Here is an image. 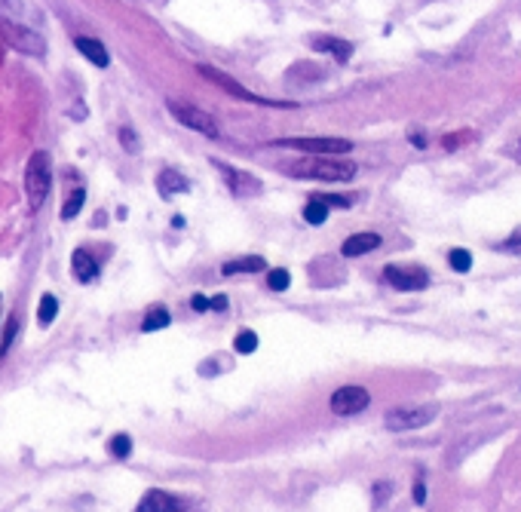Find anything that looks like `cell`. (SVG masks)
<instances>
[{
	"label": "cell",
	"instance_id": "28",
	"mask_svg": "<svg viewBox=\"0 0 521 512\" xmlns=\"http://www.w3.org/2000/svg\"><path fill=\"white\" fill-rule=\"evenodd\" d=\"M475 135L473 132H454V135H445L442 138V148H448V150H457L460 145H469V141H473Z\"/></svg>",
	"mask_w": 521,
	"mask_h": 512
},
{
	"label": "cell",
	"instance_id": "30",
	"mask_svg": "<svg viewBox=\"0 0 521 512\" xmlns=\"http://www.w3.org/2000/svg\"><path fill=\"white\" fill-rule=\"evenodd\" d=\"M190 307H193L197 313L212 310V298H206V295H193V298H190Z\"/></svg>",
	"mask_w": 521,
	"mask_h": 512
},
{
	"label": "cell",
	"instance_id": "17",
	"mask_svg": "<svg viewBox=\"0 0 521 512\" xmlns=\"http://www.w3.org/2000/svg\"><path fill=\"white\" fill-rule=\"evenodd\" d=\"M187 188H190V181L175 169H163L160 178H157V190L163 193V197H175V193L187 190Z\"/></svg>",
	"mask_w": 521,
	"mask_h": 512
},
{
	"label": "cell",
	"instance_id": "4",
	"mask_svg": "<svg viewBox=\"0 0 521 512\" xmlns=\"http://www.w3.org/2000/svg\"><path fill=\"white\" fill-rule=\"evenodd\" d=\"M166 108H169V114L181 123V126H187V129H193V132H200V135H206V138H218V135H221V132H218V123L212 120V114H206V111H200L197 105H187V101L169 98V101H166Z\"/></svg>",
	"mask_w": 521,
	"mask_h": 512
},
{
	"label": "cell",
	"instance_id": "33",
	"mask_svg": "<svg viewBox=\"0 0 521 512\" xmlns=\"http://www.w3.org/2000/svg\"><path fill=\"white\" fill-rule=\"evenodd\" d=\"M212 310L224 313V310H227V298H224V295H215V298H212Z\"/></svg>",
	"mask_w": 521,
	"mask_h": 512
},
{
	"label": "cell",
	"instance_id": "29",
	"mask_svg": "<svg viewBox=\"0 0 521 512\" xmlns=\"http://www.w3.org/2000/svg\"><path fill=\"white\" fill-rule=\"evenodd\" d=\"M500 252H509V255H521V227L512 230L509 237L500 242Z\"/></svg>",
	"mask_w": 521,
	"mask_h": 512
},
{
	"label": "cell",
	"instance_id": "27",
	"mask_svg": "<svg viewBox=\"0 0 521 512\" xmlns=\"http://www.w3.org/2000/svg\"><path fill=\"white\" fill-rule=\"evenodd\" d=\"M267 285L273 292H285L292 285V276H289V270H270V280H267Z\"/></svg>",
	"mask_w": 521,
	"mask_h": 512
},
{
	"label": "cell",
	"instance_id": "25",
	"mask_svg": "<svg viewBox=\"0 0 521 512\" xmlns=\"http://www.w3.org/2000/svg\"><path fill=\"white\" fill-rule=\"evenodd\" d=\"M16 332H19V316L13 313L6 319V329H4V337H0V356H4L6 350H9V344H13V337H16Z\"/></svg>",
	"mask_w": 521,
	"mask_h": 512
},
{
	"label": "cell",
	"instance_id": "5",
	"mask_svg": "<svg viewBox=\"0 0 521 512\" xmlns=\"http://www.w3.org/2000/svg\"><path fill=\"white\" fill-rule=\"evenodd\" d=\"M270 148H294V150L310 153V157H334V153H350L353 141H346V138H279V141H270Z\"/></svg>",
	"mask_w": 521,
	"mask_h": 512
},
{
	"label": "cell",
	"instance_id": "11",
	"mask_svg": "<svg viewBox=\"0 0 521 512\" xmlns=\"http://www.w3.org/2000/svg\"><path fill=\"white\" fill-rule=\"evenodd\" d=\"M138 512H181L187 509V500H181L175 494H169V491H160V488H150L145 497L138 500Z\"/></svg>",
	"mask_w": 521,
	"mask_h": 512
},
{
	"label": "cell",
	"instance_id": "14",
	"mask_svg": "<svg viewBox=\"0 0 521 512\" xmlns=\"http://www.w3.org/2000/svg\"><path fill=\"white\" fill-rule=\"evenodd\" d=\"M74 46H77L80 53H83L96 68H108V65H110V56H108V49H105V43H101V40H96V37H77Z\"/></svg>",
	"mask_w": 521,
	"mask_h": 512
},
{
	"label": "cell",
	"instance_id": "1",
	"mask_svg": "<svg viewBox=\"0 0 521 512\" xmlns=\"http://www.w3.org/2000/svg\"><path fill=\"white\" fill-rule=\"evenodd\" d=\"M285 175L310 181H350L356 175V163H341L331 157H306L298 163H285Z\"/></svg>",
	"mask_w": 521,
	"mask_h": 512
},
{
	"label": "cell",
	"instance_id": "3",
	"mask_svg": "<svg viewBox=\"0 0 521 512\" xmlns=\"http://www.w3.org/2000/svg\"><path fill=\"white\" fill-rule=\"evenodd\" d=\"M49 184H53V172H49V153L37 150L34 157L28 160V172H25V188L31 197V206L40 209L49 193Z\"/></svg>",
	"mask_w": 521,
	"mask_h": 512
},
{
	"label": "cell",
	"instance_id": "32",
	"mask_svg": "<svg viewBox=\"0 0 521 512\" xmlns=\"http://www.w3.org/2000/svg\"><path fill=\"white\" fill-rule=\"evenodd\" d=\"M414 503H417V506H423V503H426V485H423V482H417V485H414Z\"/></svg>",
	"mask_w": 521,
	"mask_h": 512
},
{
	"label": "cell",
	"instance_id": "2",
	"mask_svg": "<svg viewBox=\"0 0 521 512\" xmlns=\"http://www.w3.org/2000/svg\"><path fill=\"white\" fill-rule=\"evenodd\" d=\"M0 37H4L6 46L19 49V53H28V56H43L46 53V40L37 34V31L25 28L22 22H13L0 13Z\"/></svg>",
	"mask_w": 521,
	"mask_h": 512
},
{
	"label": "cell",
	"instance_id": "6",
	"mask_svg": "<svg viewBox=\"0 0 521 512\" xmlns=\"http://www.w3.org/2000/svg\"><path fill=\"white\" fill-rule=\"evenodd\" d=\"M202 77L209 80V83H215V86H221L224 92H230L233 98H239V101H252V105H276V108H292L289 101H273V98H261V96H254V92H249L242 83H237L230 74H224V71H218V68H212V65H200L197 68Z\"/></svg>",
	"mask_w": 521,
	"mask_h": 512
},
{
	"label": "cell",
	"instance_id": "21",
	"mask_svg": "<svg viewBox=\"0 0 521 512\" xmlns=\"http://www.w3.org/2000/svg\"><path fill=\"white\" fill-rule=\"evenodd\" d=\"M83 203H86V190H83V188H77V190L71 193V197H68L65 203H61V212H58V215H61V221L77 218V212L83 209Z\"/></svg>",
	"mask_w": 521,
	"mask_h": 512
},
{
	"label": "cell",
	"instance_id": "31",
	"mask_svg": "<svg viewBox=\"0 0 521 512\" xmlns=\"http://www.w3.org/2000/svg\"><path fill=\"white\" fill-rule=\"evenodd\" d=\"M386 497H390V482H377V488H374V500H377V503H383Z\"/></svg>",
	"mask_w": 521,
	"mask_h": 512
},
{
	"label": "cell",
	"instance_id": "34",
	"mask_svg": "<svg viewBox=\"0 0 521 512\" xmlns=\"http://www.w3.org/2000/svg\"><path fill=\"white\" fill-rule=\"evenodd\" d=\"M411 141H414L417 148H423L426 145V135H417V132H411Z\"/></svg>",
	"mask_w": 521,
	"mask_h": 512
},
{
	"label": "cell",
	"instance_id": "16",
	"mask_svg": "<svg viewBox=\"0 0 521 512\" xmlns=\"http://www.w3.org/2000/svg\"><path fill=\"white\" fill-rule=\"evenodd\" d=\"M258 270H267V261H264L261 255H245V258L224 261V267H221L224 276H233V273H258Z\"/></svg>",
	"mask_w": 521,
	"mask_h": 512
},
{
	"label": "cell",
	"instance_id": "12",
	"mask_svg": "<svg viewBox=\"0 0 521 512\" xmlns=\"http://www.w3.org/2000/svg\"><path fill=\"white\" fill-rule=\"evenodd\" d=\"M381 233H371V230H362V233H353V237H346L344 245H341V255L344 258H362V255L381 249Z\"/></svg>",
	"mask_w": 521,
	"mask_h": 512
},
{
	"label": "cell",
	"instance_id": "22",
	"mask_svg": "<svg viewBox=\"0 0 521 512\" xmlns=\"http://www.w3.org/2000/svg\"><path fill=\"white\" fill-rule=\"evenodd\" d=\"M108 451H110V457H117V460H126V457L132 454V439H129L126 433H117V436H110V442H108Z\"/></svg>",
	"mask_w": 521,
	"mask_h": 512
},
{
	"label": "cell",
	"instance_id": "20",
	"mask_svg": "<svg viewBox=\"0 0 521 512\" xmlns=\"http://www.w3.org/2000/svg\"><path fill=\"white\" fill-rule=\"evenodd\" d=\"M329 203H325V197H313L310 203L304 206V218L310 224H325V218H329Z\"/></svg>",
	"mask_w": 521,
	"mask_h": 512
},
{
	"label": "cell",
	"instance_id": "7",
	"mask_svg": "<svg viewBox=\"0 0 521 512\" xmlns=\"http://www.w3.org/2000/svg\"><path fill=\"white\" fill-rule=\"evenodd\" d=\"M368 402H371V393L365 390V386H341V390L331 393V411L341 414V417H350V414H359L368 408Z\"/></svg>",
	"mask_w": 521,
	"mask_h": 512
},
{
	"label": "cell",
	"instance_id": "19",
	"mask_svg": "<svg viewBox=\"0 0 521 512\" xmlns=\"http://www.w3.org/2000/svg\"><path fill=\"white\" fill-rule=\"evenodd\" d=\"M56 316H58L56 295H43V298H40V307H37V325H40V329H49Z\"/></svg>",
	"mask_w": 521,
	"mask_h": 512
},
{
	"label": "cell",
	"instance_id": "15",
	"mask_svg": "<svg viewBox=\"0 0 521 512\" xmlns=\"http://www.w3.org/2000/svg\"><path fill=\"white\" fill-rule=\"evenodd\" d=\"M71 270H74L77 282H92L98 276V264L86 249H77L74 255H71Z\"/></svg>",
	"mask_w": 521,
	"mask_h": 512
},
{
	"label": "cell",
	"instance_id": "9",
	"mask_svg": "<svg viewBox=\"0 0 521 512\" xmlns=\"http://www.w3.org/2000/svg\"><path fill=\"white\" fill-rule=\"evenodd\" d=\"M383 280L396 285L398 292H421L429 285V273L423 267H396V264H390V267H383Z\"/></svg>",
	"mask_w": 521,
	"mask_h": 512
},
{
	"label": "cell",
	"instance_id": "8",
	"mask_svg": "<svg viewBox=\"0 0 521 512\" xmlns=\"http://www.w3.org/2000/svg\"><path fill=\"white\" fill-rule=\"evenodd\" d=\"M435 408L426 405V408H390V411L383 414V424L386 429H396V433H402V429H417L433 421Z\"/></svg>",
	"mask_w": 521,
	"mask_h": 512
},
{
	"label": "cell",
	"instance_id": "26",
	"mask_svg": "<svg viewBox=\"0 0 521 512\" xmlns=\"http://www.w3.org/2000/svg\"><path fill=\"white\" fill-rule=\"evenodd\" d=\"M117 135H120V145L126 148L129 153H138V150H141V141H138V135H135V132H132L129 126H123Z\"/></svg>",
	"mask_w": 521,
	"mask_h": 512
},
{
	"label": "cell",
	"instance_id": "18",
	"mask_svg": "<svg viewBox=\"0 0 521 512\" xmlns=\"http://www.w3.org/2000/svg\"><path fill=\"white\" fill-rule=\"evenodd\" d=\"M172 322V316H169V310L166 307H150L148 310V316H145V322H141V332H160V329H166V325Z\"/></svg>",
	"mask_w": 521,
	"mask_h": 512
},
{
	"label": "cell",
	"instance_id": "10",
	"mask_svg": "<svg viewBox=\"0 0 521 512\" xmlns=\"http://www.w3.org/2000/svg\"><path fill=\"white\" fill-rule=\"evenodd\" d=\"M215 166L221 169V178L230 188L233 197H254V193H261V181L254 175H249V172H242L237 166H227V163H218V160H215Z\"/></svg>",
	"mask_w": 521,
	"mask_h": 512
},
{
	"label": "cell",
	"instance_id": "24",
	"mask_svg": "<svg viewBox=\"0 0 521 512\" xmlns=\"http://www.w3.org/2000/svg\"><path fill=\"white\" fill-rule=\"evenodd\" d=\"M233 347H237V353H254V350H258V334L249 332V329H242L237 334V341H233Z\"/></svg>",
	"mask_w": 521,
	"mask_h": 512
},
{
	"label": "cell",
	"instance_id": "13",
	"mask_svg": "<svg viewBox=\"0 0 521 512\" xmlns=\"http://www.w3.org/2000/svg\"><path fill=\"white\" fill-rule=\"evenodd\" d=\"M310 43H313V49H319V53L334 56L341 65H346L353 56V43H346L341 37H331V34H316V37H310Z\"/></svg>",
	"mask_w": 521,
	"mask_h": 512
},
{
	"label": "cell",
	"instance_id": "23",
	"mask_svg": "<svg viewBox=\"0 0 521 512\" xmlns=\"http://www.w3.org/2000/svg\"><path fill=\"white\" fill-rule=\"evenodd\" d=\"M448 261H451V267L457 273H466L469 267H473V255H469L466 249H451L448 252Z\"/></svg>",
	"mask_w": 521,
	"mask_h": 512
}]
</instances>
